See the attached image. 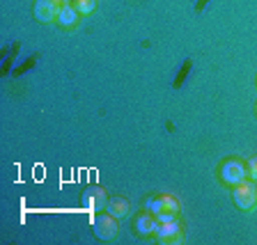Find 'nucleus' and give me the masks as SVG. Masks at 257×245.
<instances>
[{"instance_id": "9b49d317", "label": "nucleus", "mask_w": 257, "mask_h": 245, "mask_svg": "<svg viewBox=\"0 0 257 245\" xmlns=\"http://www.w3.org/2000/svg\"><path fill=\"white\" fill-rule=\"evenodd\" d=\"M94 7H96V0H76V10L80 14H90Z\"/></svg>"}, {"instance_id": "6e6552de", "label": "nucleus", "mask_w": 257, "mask_h": 245, "mask_svg": "<svg viewBox=\"0 0 257 245\" xmlns=\"http://www.w3.org/2000/svg\"><path fill=\"white\" fill-rule=\"evenodd\" d=\"M106 213L115 215V218H126L128 215V202L124 197H110L106 204Z\"/></svg>"}, {"instance_id": "7ed1b4c3", "label": "nucleus", "mask_w": 257, "mask_h": 245, "mask_svg": "<svg viewBox=\"0 0 257 245\" xmlns=\"http://www.w3.org/2000/svg\"><path fill=\"white\" fill-rule=\"evenodd\" d=\"M92 231L99 240L108 243V240H115L117 236V218L110 213H103V215H94L92 220Z\"/></svg>"}, {"instance_id": "1a4fd4ad", "label": "nucleus", "mask_w": 257, "mask_h": 245, "mask_svg": "<svg viewBox=\"0 0 257 245\" xmlns=\"http://www.w3.org/2000/svg\"><path fill=\"white\" fill-rule=\"evenodd\" d=\"M76 21H78V10H76V7H71V5H62V10H60V14H58V23H60V26L71 28Z\"/></svg>"}, {"instance_id": "20e7f679", "label": "nucleus", "mask_w": 257, "mask_h": 245, "mask_svg": "<svg viewBox=\"0 0 257 245\" xmlns=\"http://www.w3.org/2000/svg\"><path fill=\"white\" fill-rule=\"evenodd\" d=\"M154 236L159 243H179L182 240V227L177 222V218L170 220H156Z\"/></svg>"}, {"instance_id": "ddd939ff", "label": "nucleus", "mask_w": 257, "mask_h": 245, "mask_svg": "<svg viewBox=\"0 0 257 245\" xmlns=\"http://www.w3.org/2000/svg\"><path fill=\"white\" fill-rule=\"evenodd\" d=\"M255 110H257V106H255Z\"/></svg>"}, {"instance_id": "423d86ee", "label": "nucleus", "mask_w": 257, "mask_h": 245, "mask_svg": "<svg viewBox=\"0 0 257 245\" xmlns=\"http://www.w3.org/2000/svg\"><path fill=\"white\" fill-rule=\"evenodd\" d=\"M106 204H108V195H106V190H103L101 186L85 188V192H83V206H85L87 211L99 213L101 208H106Z\"/></svg>"}, {"instance_id": "f03ea898", "label": "nucleus", "mask_w": 257, "mask_h": 245, "mask_svg": "<svg viewBox=\"0 0 257 245\" xmlns=\"http://www.w3.org/2000/svg\"><path fill=\"white\" fill-rule=\"evenodd\" d=\"M147 208L152 211V215H154L156 220H170L177 215L179 204H177V199L170 197V195H161V197L150 199V202H147Z\"/></svg>"}, {"instance_id": "f257e3e1", "label": "nucleus", "mask_w": 257, "mask_h": 245, "mask_svg": "<svg viewBox=\"0 0 257 245\" xmlns=\"http://www.w3.org/2000/svg\"><path fill=\"white\" fill-rule=\"evenodd\" d=\"M232 199H234L236 208H241V211H250V208L257 204V186L243 179L241 183L234 186V190H232Z\"/></svg>"}, {"instance_id": "f8f14e48", "label": "nucleus", "mask_w": 257, "mask_h": 245, "mask_svg": "<svg viewBox=\"0 0 257 245\" xmlns=\"http://www.w3.org/2000/svg\"><path fill=\"white\" fill-rule=\"evenodd\" d=\"M246 170H248V174H250V179H255V181H257V156H255V158L248 160Z\"/></svg>"}, {"instance_id": "39448f33", "label": "nucleus", "mask_w": 257, "mask_h": 245, "mask_svg": "<svg viewBox=\"0 0 257 245\" xmlns=\"http://www.w3.org/2000/svg\"><path fill=\"white\" fill-rule=\"evenodd\" d=\"M60 10H62V3L60 0H35V7H32V12H35V19H37L39 23H51L58 19Z\"/></svg>"}, {"instance_id": "9d476101", "label": "nucleus", "mask_w": 257, "mask_h": 245, "mask_svg": "<svg viewBox=\"0 0 257 245\" xmlns=\"http://www.w3.org/2000/svg\"><path fill=\"white\" fill-rule=\"evenodd\" d=\"M136 227H138L140 234H154L156 218H150V215H140V218L136 220Z\"/></svg>"}, {"instance_id": "0eeeda50", "label": "nucleus", "mask_w": 257, "mask_h": 245, "mask_svg": "<svg viewBox=\"0 0 257 245\" xmlns=\"http://www.w3.org/2000/svg\"><path fill=\"white\" fill-rule=\"evenodd\" d=\"M246 174H248V170L241 160H225L223 167H220V179H223L225 183H230V186L241 183L246 179Z\"/></svg>"}]
</instances>
